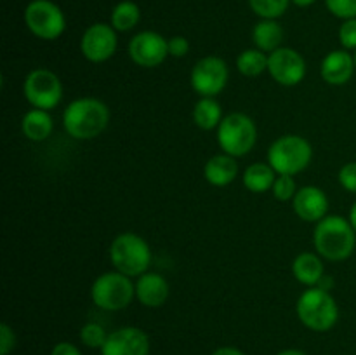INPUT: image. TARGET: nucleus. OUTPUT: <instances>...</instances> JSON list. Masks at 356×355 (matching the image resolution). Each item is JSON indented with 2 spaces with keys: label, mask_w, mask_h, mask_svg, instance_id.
Masks as SVG:
<instances>
[{
  "label": "nucleus",
  "mask_w": 356,
  "mask_h": 355,
  "mask_svg": "<svg viewBox=\"0 0 356 355\" xmlns=\"http://www.w3.org/2000/svg\"><path fill=\"white\" fill-rule=\"evenodd\" d=\"M108 124L110 108L97 97H76L63 111V127L66 134L79 141L97 138L106 131Z\"/></svg>",
  "instance_id": "1"
},
{
  "label": "nucleus",
  "mask_w": 356,
  "mask_h": 355,
  "mask_svg": "<svg viewBox=\"0 0 356 355\" xmlns=\"http://www.w3.org/2000/svg\"><path fill=\"white\" fill-rule=\"evenodd\" d=\"M313 246L323 260H348L356 247V232L350 219L341 214H329L320 219L313 230Z\"/></svg>",
  "instance_id": "2"
},
{
  "label": "nucleus",
  "mask_w": 356,
  "mask_h": 355,
  "mask_svg": "<svg viewBox=\"0 0 356 355\" xmlns=\"http://www.w3.org/2000/svg\"><path fill=\"white\" fill-rule=\"evenodd\" d=\"M296 313L305 327L315 333H327L339 320V306L330 291L318 287H308L296 303Z\"/></svg>",
  "instance_id": "3"
},
{
  "label": "nucleus",
  "mask_w": 356,
  "mask_h": 355,
  "mask_svg": "<svg viewBox=\"0 0 356 355\" xmlns=\"http://www.w3.org/2000/svg\"><path fill=\"white\" fill-rule=\"evenodd\" d=\"M110 261L113 268L131 278L149 271L152 247L134 232L118 233L110 246Z\"/></svg>",
  "instance_id": "4"
},
{
  "label": "nucleus",
  "mask_w": 356,
  "mask_h": 355,
  "mask_svg": "<svg viewBox=\"0 0 356 355\" xmlns=\"http://www.w3.org/2000/svg\"><path fill=\"white\" fill-rule=\"evenodd\" d=\"M313 160V146L299 134H284L268 148V164L277 174H296L308 169Z\"/></svg>",
  "instance_id": "5"
},
{
  "label": "nucleus",
  "mask_w": 356,
  "mask_h": 355,
  "mask_svg": "<svg viewBox=\"0 0 356 355\" xmlns=\"http://www.w3.org/2000/svg\"><path fill=\"white\" fill-rule=\"evenodd\" d=\"M216 138L222 153L240 159L256 146L257 125L247 113L233 111L222 117L221 124L216 129Z\"/></svg>",
  "instance_id": "6"
},
{
  "label": "nucleus",
  "mask_w": 356,
  "mask_h": 355,
  "mask_svg": "<svg viewBox=\"0 0 356 355\" xmlns=\"http://www.w3.org/2000/svg\"><path fill=\"white\" fill-rule=\"evenodd\" d=\"M136 298V284L120 271H104L90 285V299L104 312H120Z\"/></svg>",
  "instance_id": "7"
},
{
  "label": "nucleus",
  "mask_w": 356,
  "mask_h": 355,
  "mask_svg": "<svg viewBox=\"0 0 356 355\" xmlns=\"http://www.w3.org/2000/svg\"><path fill=\"white\" fill-rule=\"evenodd\" d=\"M23 19L28 31L40 40H56L66 30L65 13L52 0H31L24 7Z\"/></svg>",
  "instance_id": "8"
},
{
  "label": "nucleus",
  "mask_w": 356,
  "mask_h": 355,
  "mask_svg": "<svg viewBox=\"0 0 356 355\" xmlns=\"http://www.w3.org/2000/svg\"><path fill=\"white\" fill-rule=\"evenodd\" d=\"M23 96L38 110H54L63 100V82L52 70L35 68L24 77Z\"/></svg>",
  "instance_id": "9"
},
{
  "label": "nucleus",
  "mask_w": 356,
  "mask_h": 355,
  "mask_svg": "<svg viewBox=\"0 0 356 355\" xmlns=\"http://www.w3.org/2000/svg\"><path fill=\"white\" fill-rule=\"evenodd\" d=\"M229 80V68L219 56L198 59L190 73V84L200 97H216L225 90Z\"/></svg>",
  "instance_id": "10"
},
{
  "label": "nucleus",
  "mask_w": 356,
  "mask_h": 355,
  "mask_svg": "<svg viewBox=\"0 0 356 355\" xmlns=\"http://www.w3.org/2000/svg\"><path fill=\"white\" fill-rule=\"evenodd\" d=\"M268 73L284 87H296L305 80L308 65L301 52L292 47H280L268 54Z\"/></svg>",
  "instance_id": "11"
},
{
  "label": "nucleus",
  "mask_w": 356,
  "mask_h": 355,
  "mask_svg": "<svg viewBox=\"0 0 356 355\" xmlns=\"http://www.w3.org/2000/svg\"><path fill=\"white\" fill-rule=\"evenodd\" d=\"M117 30L108 23H94L80 38V52L89 63H106L117 52Z\"/></svg>",
  "instance_id": "12"
},
{
  "label": "nucleus",
  "mask_w": 356,
  "mask_h": 355,
  "mask_svg": "<svg viewBox=\"0 0 356 355\" xmlns=\"http://www.w3.org/2000/svg\"><path fill=\"white\" fill-rule=\"evenodd\" d=\"M129 56L141 68H156L169 56V40L159 31H139L129 42Z\"/></svg>",
  "instance_id": "13"
},
{
  "label": "nucleus",
  "mask_w": 356,
  "mask_h": 355,
  "mask_svg": "<svg viewBox=\"0 0 356 355\" xmlns=\"http://www.w3.org/2000/svg\"><path fill=\"white\" fill-rule=\"evenodd\" d=\"M149 338L143 329L125 326L111 331L101 355H149Z\"/></svg>",
  "instance_id": "14"
},
{
  "label": "nucleus",
  "mask_w": 356,
  "mask_h": 355,
  "mask_svg": "<svg viewBox=\"0 0 356 355\" xmlns=\"http://www.w3.org/2000/svg\"><path fill=\"white\" fill-rule=\"evenodd\" d=\"M292 209L301 221L318 223L329 216V197L325 191L315 184L299 188L296 197L292 198Z\"/></svg>",
  "instance_id": "15"
},
{
  "label": "nucleus",
  "mask_w": 356,
  "mask_h": 355,
  "mask_svg": "<svg viewBox=\"0 0 356 355\" xmlns=\"http://www.w3.org/2000/svg\"><path fill=\"white\" fill-rule=\"evenodd\" d=\"M136 299L146 308H160L167 303L170 285L163 275L156 271H146L136 278Z\"/></svg>",
  "instance_id": "16"
},
{
  "label": "nucleus",
  "mask_w": 356,
  "mask_h": 355,
  "mask_svg": "<svg viewBox=\"0 0 356 355\" xmlns=\"http://www.w3.org/2000/svg\"><path fill=\"white\" fill-rule=\"evenodd\" d=\"M355 72V56L346 49L330 51L320 65V75L329 86H344L353 79Z\"/></svg>",
  "instance_id": "17"
},
{
  "label": "nucleus",
  "mask_w": 356,
  "mask_h": 355,
  "mask_svg": "<svg viewBox=\"0 0 356 355\" xmlns=\"http://www.w3.org/2000/svg\"><path fill=\"white\" fill-rule=\"evenodd\" d=\"M238 176V164L235 157L228 153H218L211 157L204 166V178L212 187H228Z\"/></svg>",
  "instance_id": "18"
},
{
  "label": "nucleus",
  "mask_w": 356,
  "mask_h": 355,
  "mask_svg": "<svg viewBox=\"0 0 356 355\" xmlns=\"http://www.w3.org/2000/svg\"><path fill=\"white\" fill-rule=\"evenodd\" d=\"M292 275L299 284L315 287L325 275L323 258L318 253H309V251L298 254L292 261Z\"/></svg>",
  "instance_id": "19"
},
{
  "label": "nucleus",
  "mask_w": 356,
  "mask_h": 355,
  "mask_svg": "<svg viewBox=\"0 0 356 355\" xmlns=\"http://www.w3.org/2000/svg\"><path fill=\"white\" fill-rule=\"evenodd\" d=\"M52 131H54V120L47 110L31 108L21 118V132L30 141H45L52 134Z\"/></svg>",
  "instance_id": "20"
},
{
  "label": "nucleus",
  "mask_w": 356,
  "mask_h": 355,
  "mask_svg": "<svg viewBox=\"0 0 356 355\" xmlns=\"http://www.w3.org/2000/svg\"><path fill=\"white\" fill-rule=\"evenodd\" d=\"M285 31L277 19H261L252 28V42L257 49L270 54L282 47Z\"/></svg>",
  "instance_id": "21"
},
{
  "label": "nucleus",
  "mask_w": 356,
  "mask_h": 355,
  "mask_svg": "<svg viewBox=\"0 0 356 355\" xmlns=\"http://www.w3.org/2000/svg\"><path fill=\"white\" fill-rule=\"evenodd\" d=\"M277 176L278 174L268 162H254L245 167L242 181L243 187L252 194H264V191H271Z\"/></svg>",
  "instance_id": "22"
},
{
  "label": "nucleus",
  "mask_w": 356,
  "mask_h": 355,
  "mask_svg": "<svg viewBox=\"0 0 356 355\" xmlns=\"http://www.w3.org/2000/svg\"><path fill=\"white\" fill-rule=\"evenodd\" d=\"M222 120V108L216 97H200L193 106V122L202 131L218 129Z\"/></svg>",
  "instance_id": "23"
},
{
  "label": "nucleus",
  "mask_w": 356,
  "mask_h": 355,
  "mask_svg": "<svg viewBox=\"0 0 356 355\" xmlns=\"http://www.w3.org/2000/svg\"><path fill=\"white\" fill-rule=\"evenodd\" d=\"M141 21V9L132 0H122L113 7L110 16V24L117 31H131Z\"/></svg>",
  "instance_id": "24"
},
{
  "label": "nucleus",
  "mask_w": 356,
  "mask_h": 355,
  "mask_svg": "<svg viewBox=\"0 0 356 355\" xmlns=\"http://www.w3.org/2000/svg\"><path fill=\"white\" fill-rule=\"evenodd\" d=\"M236 70L249 79L263 75L268 72V54L257 47L245 49L236 56Z\"/></svg>",
  "instance_id": "25"
},
{
  "label": "nucleus",
  "mask_w": 356,
  "mask_h": 355,
  "mask_svg": "<svg viewBox=\"0 0 356 355\" xmlns=\"http://www.w3.org/2000/svg\"><path fill=\"white\" fill-rule=\"evenodd\" d=\"M291 0H249L250 9L261 19H278L287 13Z\"/></svg>",
  "instance_id": "26"
},
{
  "label": "nucleus",
  "mask_w": 356,
  "mask_h": 355,
  "mask_svg": "<svg viewBox=\"0 0 356 355\" xmlns=\"http://www.w3.org/2000/svg\"><path fill=\"white\" fill-rule=\"evenodd\" d=\"M79 336L82 345H86L87 348H99L101 350L104 347V343H106L110 333H106V329L101 324L87 322L82 326Z\"/></svg>",
  "instance_id": "27"
},
{
  "label": "nucleus",
  "mask_w": 356,
  "mask_h": 355,
  "mask_svg": "<svg viewBox=\"0 0 356 355\" xmlns=\"http://www.w3.org/2000/svg\"><path fill=\"white\" fill-rule=\"evenodd\" d=\"M298 184H296L294 176H289V174H278L277 180H275L273 188H271V194L277 198L278 202H289L296 197L298 194Z\"/></svg>",
  "instance_id": "28"
},
{
  "label": "nucleus",
  "mask_w": 356,
  "mask_h": 355,
  "mask_svg": "<svg viewBox=\"0 0 356 355\" xmlns=\"http://www.w3.org/2000/svg\"><path fill=\"white\" fill-rule=\"evenodd\" d=\"M325 7L334 17L343 21L356 19V0H325Z\"/></svg>",
  "instance_id": "29"
},
{
  "label": "nucleus",
  "mask_w": 356,
  "mask_h": 355,
  "mask_svg": "<svg viewBox=\"0 0 356 355\" xmlns=\"http://www.w3.org/2000/svg\"><path fill=\"white\" fill-rule=\"evenodd\" d=\"M339 42L346 51H356V19L343 21L339 28Z\"/></svg>",
  "instance_id": "30"
},
{
  "label": "nucleus",
  "mask_w": 356,
  "mask_h": 355,
  "mask_svg": "<svg viewBox=\"0 0 356 355\" xmlns=\"http://www.w3.org/2000/svg\"><path fill=\"white\" fill-rule=\"evenodd\" d=\"M337 180H339V184L344 188V190L351 191V194H356V162L344 164V166L339 169Z\"/></svg>",
  "instance_id": "31"
},
{
  "label": "nucleus",
  "mask_w": 356,
  "mask_h": 355,
  "mask_svg": "<svg viewBox=\"0 0 356 355\" xmlns=\"http://www.w3.org/2000/svg\"><path fill=\"white\" fill-rule=\"evenodd\" d=\"M190 49V40L183 35H174V37L169 38V56H172V58H186Z\"/></svg>",
  "instance_id": "32"
},
{
  "label": "nucleus",
  "mask_w": 356,
  "mask_h": 355,
  "mask_svg": "<svg viewBox=\"0 0 356 355\" xmlns=\"http://www.w3.org/2000/svg\"><path fill=\"white\" fill-rule=\"evenodd\" d=\"M16 347V333L9 324H0V355H9Z\"/></svg>",
  "instance_id": "33"
},
{
  "label": "nucleus",
  "mask_w": 356,
  "mask_h": 355,
  "mask_svg": "<svg viewBox=\"0 0 356 355\" xmlns=\"http://www.w3.org/2000/svg\"><path fill=\"white\" fill-rule=\"evenodd\" d=\"M51 355H82L80 348L70 341H59L52 347Z\"/></svg>",
  "instance_id": "34"
},
{
  "label": "nucleus",
  "mask_w": 356,
  "mask_h": 355,
  "mask_svg": "<svg viewBox=\"0 0 356 355\" xmlns=\"http://www.w3.org/2000/svg\"><path fill=\"white\" fill-rule=\"evenodd\" d=\"M212 355H245L243 354L240 348H235V347H221L218 348V350L212 352Z\"/></svg>",
  "instance_id": "35"
},
{
  "label": "nucleus",
  "mask_w": 356,
  "mask_h": 355,
  "mask_svg": "<svg viewBox=\"0 0 356 355\" xmlns=\"http://www.w3.org/2000/svg\"><path fill=\"white\" fill-rule=\"evenodd\" d=\"M332 285H334V281H332V278L327 277V275H323V278H322V281H320L318 287L325 289V291H330V289H332Z\"/></svg>",
  "instance_id": "36"
},
{
  "label": "nucleus",
  "mask_w": 356,
  "mask_h": 355,
  "mask_svg": "<svg viewBox=\"0 0 356 355\" xmlns=\"http://www.w3.org/2000/svg\"><path fill=\"white\" fill-rule=\"evenodd\" d=\"M348 219H350L351 226H353V230H355V232H356V200H355V204L351 205V209H350V214H348Z\"/></svg>",
  "instance_id": "37"
},
{
  "label": "nucleus",
  "mask_w": 356,
  "mask_h": 355,
  "mask_svg": "<svg viewBox=\"0 0 356 355\" xmlns=\"http://www.w3.org/2000/svg\"><path fill=\"white\" fill-rule=\"evenodd\" d=\"M277 355H306L302 350H298V348H287V350L278 352Z\"/></svg>",
  "instance_id": "38"
},
{
  "label": "nucleus",
  "mask_w": 356,
  "mask_h": 355,
  "mask_svg": "<svg viewBox=\"0 0 356 355\" xmlns=\"http://www.w3.org/2000/svg\"><path fill=\"white\" fill-rule=\"evenodd\" d=\"M296 7H309L316 2V0H291Z\"/></svg>",
  "instance_id": "39"
},
{
  "label": "nucleus",
  "mask_w": 356,
  "mask_h": 355,
  "mask_svg": "<svg viewBox=\"0 0 356 355\" xmlns=\"http://www.w3.org/2000/svg\"><path fill=\"white\" fill-rule=\"evenodd\" d=\"M355 66H356V51H355Z\"/></svg>",
  "instance_id": "40"
}]
</instances>
